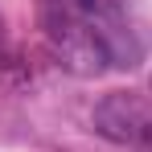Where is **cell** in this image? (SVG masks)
Instances as JSON below:
<instances>
[{"instance_id": "1", "label": "cell", "mask_w": 152, "mask_h": 152, "mask_svg": "<svg viewBox=\"0 0 152 152\" xmlns=\"http://www.w3.org/2000/svg\"><path fill=\"white\" fill-rule=\"evenodd\" d=\"M50 45L58 53V62L74 74H103L111 66V45L99 33V25L82 12H53L50 17Z\"/></svg>"}, {"instance_id": "2", "label": "cell", "mask_w": 152, "mask_h": 152, "mask_svg": "<svg viewBox=\"0 0 152 152\" xmlns=\"http://www.w3.org/2000/svg\"><path fill=\"white\" fill-rule=\"evenodd\" d=\"M91 124L111 144H152V99L132 95V91H115L95 107Z\"/></svg>"}]
</instances>
